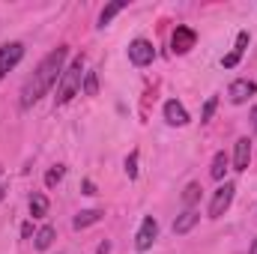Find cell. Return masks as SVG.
Instances as JSON below:
<instances>
[{
  "label": "cell",
  "instance_id": "cell-1",
  "mask_svg": "<svg viewBox=\"0 0 257 254\" xmlns=\"http://www.w3.org/2000/svg\"><path fill=\"white\" fill-rule=\"evenodd\" d=\"M66 54H69V48L60 45V48H54L42 63L36 66V72L27 78V84H24V90H21V105H24V108H30L33 102H39V99H42V96L57 84V78L63 75Z\"/></svg>",
  "mask_w": 257,
  "mask_h": 254
},
{
  "label": "cell",
  "instance_id": "cell-2",
  "mask_svg": "<svg viewBox=\"0 0 257 254\" xmlns=\"http://www.w3.org/2000/svg\"><path fill=\"white\" fill-rule=\"evenodd\" d=\"M81 81H84V57H75L69 69H63V75H60V87H57V105H66V102H72L75 96H78V90H81Z\"/></svg>",
  "mask_w": 257,
  "mask_h": 254
},
{
  "label": "cell",
  "instance_id": "cell-3",
  "mask_svg": "<svg viewBox=\"0 0 257 254\" xmlns=\"http://www.w3.org/2000/svg\"><path fill=\"white\" fill-rule=\"evenodd\" d=\"M233 191H236L233 183H224V186H218V189H215L212 203H209V218H221V215L230 209V203H233Z\"/></svg>",
  "mask_w": 257,
  "mask_h": 254
},
{
  "label": "cell",
  "instance_id": "cell-4",
  "mask_svg": "<svg viewBox=\"0 0 257 254\" xmlns=\"http://www.w3.org/2000/svg\"><path fill=\"white\" fill-rule=\"evenodd\" d=\"M156 236H159V221H156L153 215H147V218L141 221V227H138V236H135V248H138V251H147V248L156 242Z\"/></svg>",
  "mask_w": 257,
  "mask_h": 254
},
{
  "label": "cell",
  "instance_id": "cell-5",
  "mask_svg": "<svg viewBox=\"0 0 257 254\" xmlns=\"http://www.w3.org/2000/svg\"><path fill=\"white\" fill-rule=\"evenodd\" d=\"M128 60L135 66H150L156 60V48H153V42H147V39H135L132 45H128Z\"/></svg>",
  "mask_w": 257,
  "mask_h": 254
},
{
  "label": "cell",
  "instance_id": "cell-6",
  "mask_svg": "<svg viewBox=\"0 0 257 254\" xmlns=\"http://www.w3.org/2000/svg\"><path fill=\"white\" fill-rule=\"evenodd\" d=\"M194 42H197V33H194L192 27H177L174 30V36H171V51L174 54H189L194 48Z\"/></svg>",
  "mask_w": 257,
  "mask_h": 254
},
{
  "label": "cell",
  "instance_id": "cell-7",
  "mask_svg": "<svg viewBox=\"0 0 257 254\" xmlns=\"http://www.w3.org/2000/svg\"><path fill=\"white\" fill-rule=\"evenodd\" d=\"M24 57V45L21 42H9V45H0V81H3V75L12 69V66L18 63Z\"/></svg>",
  "mask_w": 257,
  "mask_h": 254
},
{
  "label": "cell",
  "instance_id": "cell-8",
  "mask_svg": "<svg viewBox=\"0 0 257 254\" xmlns=\"http://www.w3.org/2000/svg\"><path fill=\"white\" fill-rule=\"evenodd\" d=\"M254 93H257V84H254V81H248V78H239V81H233V84H230V90H227V99H230L233 105H242V102H248Z\"/></svg>",
  "mask_w": 257,
  "mask_h": 254
},
{
  "label": "cell",
  "instance_id": "cell-9",
  "mask_svg": "<svg viewBox=\"0 0 257 254\" xmlns=\"http://www.w3.org/2000/svg\"><path fill=\"white\" fill-rule=\"evenodd\" d=\"M248 165H251V141L239 138L233 147V171H248Z\"/></svg>",
  "mask_w": 257,
  "mask_h": 254
},
{
  "label": "cell",
  "instance_id": "cell-10",
  "mask_svg": "<svg viewBox=\"0 0 257 254\" xmlns=\"http://www.w3.org/2000/svg\"><path fill=\"white\" fill-rule=\"evenodd\" d=\"M165 120H168L171 126H186V123H189V111H186L177 99H171V102H165Z\"/></svg>",
  "mask_w": 257,
  "mask_h": 254
},
{
  "label": "cell",
  "instance_id": "cell-11",
  "mask_svg": "<svg viewBox=\"0 0 257 254\" xmlns=\"http://www.w3.org/2000/svg\"><path fill=\"white\" fill-rule=\"evenodd\" d=\"M197 221H200V215H197L194 209H186L183 215H177V221H174V233H177V236L189 233V230H192V227L197 224Z\"/></svg>",
  "mask_w": 257,
  "mask_h": 254
},
{
  "label": "cell",
  "instance_id": "cell-12",
  "mask_svg": "<svg viewBox=\"0 0 257 254\" xmlns=\"http://www.w3.org/2000/svg\"><path fill=\"white\" fill-rule=\"evenodd\" d=\"M102 218V209H84V212H78L75 215V221H72V227L75 230H84V227H90V224H96Z\"/></svg>",
  "mask_w": 257,
  "mask_h": 254
},
{
  "label": "cell",
  "instance_id": "cell-13",
  "mask_svg": "<svg viewBox=\"0 0 257 254\" xmlns=\"http://www.w3.org/2000/svg\"><path fill=\"white\" fill-rule=\"evenodd\" d=\"M126 6H128L126 0H114V3H108V6H105V9L99 12V27L111 24V18H114V15H120V12H123Z\"/></svg>",
  "mask_w": 257,
  "mask_h": 254
},
{
  "label": "cell",
  "instance_id": "cell-14",
  "mask_svg": "<svg viewBox=\"0 0 257 254\" xmlns=\"http://www.w3.org/2000/svg\"><path fill=\"white\" fill-rule=\"evenodd\" d=\"M51 242H54V227H51V224L39 227L36 236H33V245H36L39 251H45V248H51Z\"/></svg>",
  "mask_w": 257,
  "mask_h": 254
},
{
  "label": "cell",
  "instance_id": "cell-15",
  "mask_svg": "<svg viewBox=\"0 0 257 254\" xmlns=\"http://www.w3.org/2000/svg\"><path fill=\"white\" fill-rule=\"evenodd\" d=\"M227 165H230V159H227L224 153H215V159H212V168H209V177H212V180H224V171H227Z\"/></svg>",
  "mask_w": 257,
  "mask_h": 254
},
{
  "label": "cell",
  "instance_id": "cell-16",
  "mask_svg": "<svg viewBox=\"0 0 257 254\" xmlns=\"http://www.w3.org/2000/svg\"><path fill=\"white\" fill-rule=\"evenodd\" d=\"M30 215L33 218H45L48 215V197L45 194H33L30 197Z\"/></svg>",
  "mask_w": 257,
  "mask_h": 254
},
{
  "label": "cell",
  "instance_id": "cell-17",
  "mask_svg": "<svg viewBox=\"0 0 257 254\" xmlns=\"http://www.w3.org/2000/svg\"><path fill=\"white\" fill-rule=\"evenodd\" d=\"M84 93L87 96H96L99 93V75L90 69V72H84Z\"/></svg>",
  "mask_w": 257,
  "mask_h": 254
},
{
  "label": "cell",
  "instance_id": "cell-18",
  "mask_svg": "<svg viewBox=\"0 0 257 254\" xmlns=\"http://www.w3.org/2000/svg\"><path fill=\"white\" fill-rule=\"evenodd\" d=\"M197 200H200V186H197V183H189L186 191H183V203H186V206H194Z\"/></svg>",
  "mask_w": 257,
  "mask_h": 254
},
{
  "label": "cell",
  "instance_id": "cell-19",
  "mask_svg": "<svg viewBox=\"0 0 257 254\" xmlns=\"http://www.w3.org/2000/svg\"><path fill=\"white\" fill-rule=\"evenodd\" d=\"M63 174H66V168H63V165H57V168H51V171L45 174V186H48V189H54V186H57V183L63 180Z\"/></svg>",
  "mask_w": 257,
  "mask_h": 254
},
{
  "label": "cell",
  "instance_id": "cell-20",
  "mask_svg": "<svg viewBox=\"0 0 257 254\" xmlns=\"http://www.w3.org/2000/svg\"><path fill=\"white\" fill-rule=\"evenodd\" d=\"M215 108H218V99H215V96H209V99H206V105H203L200 123H209V120H212V114H215Z\"/></svg>",
  "mask_w": 257,
  "mask_h": 254
},
{
  "label": "cell",
  "instance_id": "cell-21",
  "mask_svg": "<svg viewBox=\"0 0 257 254\" xmlns=\"http://www.w3.org/2000/svg\"><path fill=\"white\" fill-rule=\"evenodd\" d=\"M126 174H128V180H135V177H138V150H132V153H128V159H126Z\"/></svg>",
  "mask_w": 257,
  "mask_h": 254
},
{
  "label": "cell",
  "instance_id": "cell-22",
  "mask_svg": "<svg viewBox=\"0 0 257 254\" xmlns=\"http://www.w3.org/2000/svg\"><path fill=\"white\" fill-rule=\"evenodd\" d=\"M245 45H248V33H245V30H242V33H239V36H236V48H233V51H236V54H239V57H242V51H245Z\"/></svg>",
  "mask_w": 257,
  "mask_h": 254
},
{
  "label": "cell",
  "instance_id": "cell-23",
  "mask_svg": "<svg viewBox=\"0 0 257 254\" xmlns=\"http://www.w3.org/2000/svg\"><path fill=\"white\" fill-rule=\"evenodd\" d=\"M236 63H239V54H236V51H230V54H227V57L221 60V66H224V69H233Z\"/></svg>",
  "mask_w": 257,
  "mask_h": 254
},
{
  "label": "cell",
  "instance_id": "cell-24",
  "mask_svg": "<svg viewBox=\"0 0 257 254\" xmlns=\"http://www.w3.org/2000/svg\"><path fill=\"white\" fill-rule=\"evenodd\" d=\"M111 251V242H108V239H102V242H99V248H96V254H108Z\"/></svg>",
  "mask_w": 257,
  "mask_h": 254
},
{
  "label": "cell",
  "instance_id": "cell-25",
  "mask_svg": "<svg viewBox=\"0 0 257 254\" xmlns=\"http://www.w3.org/2000/svg\"><path fill=\"white\" fill-rule=\"evenodd\" d=\"M84 194H96V186L90 180H84Z\"/></svg>",
  "mask_w": 257,
  "mask_h": 254
},
{
  "label": "cell",
  "instance_id": "cell-26",
  "mask_svg": "<svg viewBox=\"0 0 257 254\" xmlns=\"http://www.w3.org/2000/svg\"><path fill=\"white\" fill-rule=\"evenodd\" d=\"M251 126L257 129V108H254V111H251Z\"/></svg>",
  "mask_w": 257,
  "mask_h": 254
},
{
  "label": "cell",
  "instance_id": "cell-27",
  "mask_svg": "<svg viewBox=\"0 0 257 254\" xmlns=\"http://www.w3.org/2000/svg\"><path fill=\"white\" fill-rule=\"evenodd\" d=\"M248 254H257V239H254V245H251V251H248Z\"/></svg>",
  "mask_w": 257,
  "mask_h": 254
},
{
  "label": "cell",
  "instance_id": "cell-28",
  "mask_svg": "<svg viewBox=\"0 0 257 254\" xmlns=\"http://www.w3.org/2000/svg\"><path fill=\"white\" fill-rule=\"evenodd\" d=\"M3 197H6V189H3V186H0V200H3Z\"/></svg>",
  "mask_w": 257,
  "mask_h": 254
}]
</instances>
